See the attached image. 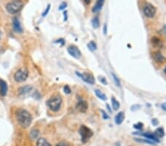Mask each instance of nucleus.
<instances>
[{
  "instance_id": "obj_1",
  "label": "nucleus",
  "mask_w": 166,
  "mask_h": 146,
  "mask_svg": "<svg viewBox=\"0 0 166 146\" xmlns=\"http://www.w3.org/2000/svg\"><path fill=\"white\" fill-rule=\"evenodd\" d=\"M16 118L17 122L24 129H27L31 125L33 117L27 110L19 109L16 111Z\"/></svg>"
},
{
  "instance_id": "obj_2",
  "label": "nucleus",
  "mask_w": 166,
  "mask_h": 146,
  "mask_svg": "<svg viewBox=\"0 0 166 146\" xmlns=\"http://www.w3.org/2000/svg\"><path fill=\"white\" fill-rule=\"evenodd\" d=\"M62 103V98L60 95H55L52 97L47 100V104L50 110L53 111H58L61 108Z\"/></svg>"
},
{
  "instance_id": "obj_3",
  "label": "nucleus",
  "mask_w": 166,
  "mask_h": 146,
  "mask_svg": "<svg viewBox=\"0 0 166 146\" xmlns=\"http://www.w3.org/2000/svg\"><path fill=\"white\" fill-rule=\"evenodd\" d=\"M23 6H24V3L21 1L16 0V1L9 2L6 5V10H8V13L14 14V13L19 12L23 8Z\"/></svg>"
},
{
  "instance_id": "obj_4",
  "label": "nucleus",
  "mask_w": 166,
  "mask_h": 146,
  "mask_svg": "<svg viewBox=\"0 0 166 146\" xmlns=\"http://www.w3.org/2000/svg\"><path fill=\"white\" fill-rule=\"evenodd\" d=\"M79 134L83 143H86L93 136V131L86 125H81L79 129Z\"/></svg>"
},
{
  "instance_id": "obj_5",
  "label": "nucleus",
  "mask_w": 166,
  "mask_h": 146,
  "mask_svg": "<svg viewBox=\"0 0 166 146\" xmlns=\"http://www.w3.org/2000/svg\"><path fill=\"white\" fill-rule=\"evenodd\" d=\"M28 77V71L26 69H19L14 74V79L16 82L21 83L27 80Z\"/></svg>"
},
{
  "instance_id": "obj_6",
  "label": "nucleus",
  "mask_w": 166,
  "mask_h": 146,
  "mask_svg": "<svg viewBox=\"0 0 166 146\" xmlns=\"http://www.w3.org/2000/svg\"><path fill=\"white\" fill-rule=\"evenodd\" d=\"M156 9L154 5H151V4H147L143 8V13L147 18L149 19H152L156 15Z\"/></svg>"
},
{
  "instance_id": "obj_7",
  "label": "nucleus",
  "mask_w": 166,
  "mask_h": 146,
  "mask_svg": "<svg viewBox=\"0 0 166 146\" xmlns=\"http://www.w3.org/2000/svg\"><path fill=\"white\" fill-rule=\"evenodd\" d=\"M76 74L77 75L81 77V78L84 80V82H86V84H90V85H94L95 83V80L94 76L92 75L91 73H87V72H84V73H81L80 74L79 72H76Z\"/></svg>"
},
{
  "instance_id": "obj_8",
  "label": "nucleus",
  "mask_w": 166,
  "mask_h": 146,
  "mask_svg": "<svg viewBox=\"0 0 166 146\" xmlns=\"http://www.w3.org/2000/svg\"><path fill=\"white\" fill-rule=\"evenodd\" d=\"M67 51L69 54L71 55L73 58H76V59H79L81 57V53L80 51L79 48L75 45H70L67 48Z\"/></svg>"
},
{
  "instance_id": "obj_9",
  "label": "nucleus",
  "mask_w": 166,
  "mask_h": 146,
  "mask_svg": "<svg viewBox=\"0 0 166 146\" xmlns=\"http://www.w3.org/2000/svg\"><path fill=\"white\" fill-rule=\"evenodd\" d=\"M33 91V86H21L19 89L18 94L19 96L24 97L30 94Z\"/></svg>"
},
{
  "instance_id": "obj_10",
  "label": "nucleus",
  "mask_w": 166,
  "mask_h": 146,
  "mask_svg": "<svg viewBox=\"0 0 166 146\" xmlns=\"http://www.w3.org/2000/svg\"><path fill=\"white\" fill-rule=\"evenodd\" d=\"M76 109L80 111V112L85 113L88 109V103L86 101L82 99H79L76 104Z\"/></svg>"
},
{
  "instance_id": "obj_11",
  "label": "nucleus",
  "mask_w": 166,
  "mask_h": 146,
  "mask_svg": "<svg viewBox=\"0 0 166 146\" xmlns=\"http://www.w3.org/2000/svg\"><path fill=\"white\" fill-rule=\"evenodd\" d=\"M13 30L16 33H21L23 32V28L21 25L19 20L18 18L14 17L13 19Z\"/></svg>"
},
{
  "instance_id": "obj_12",
  "label": "nucleus",
  "mask_w": 166,
  "mask_h": 146,
  "mask_svg": "<svg viewBox=\"0 0 166 146\" xmlns=\"http://www.w3.org/2000/svg\"><path fill=\"white\" fill-rule=\"evenodd\" d=\"M151 42L152 45L154 47H156V48L158 49H162L163 47V42L160 38L156 37V36H154L151 39Z\"/></svg>"
},
{
  "instance_id": "obj_13",
  "label": "nucleus",
  "mask_w": 166,
  "mask_h": 146,
  "mask_svg": "<svg viewBox=\"0 0 166 146\" xmlns=\"http://www.w3.org/2000/svg\"><path fill=\"white\" fill-rule=\"evenodd\" d=\"M8 93V84L5 80L0 79V95L2 97L6 96Z\"/></svg>"
},
{
  "instance_id": "obj_14",
  "label": "nucleus",
  "mask_w": 166,
  "mask_h": 146,
  "mask_svg": "<svg viewBox=\"0 0 166 146\" xmlns=\"http://www.w3.org/2000/svg\"><path fill=\"white\" fill-rule=\"evenodd\" d=\"M152 57H153L154 60L156 61V63H163L165 61V58L163 55L160 52L157 51V52H154L152 55Z\"/></svg>"
},
{
  "instance_id": "obj_15",
  "label": "nucleus",
  "mask_w": 166,
  "mask_h": 146,
  "mask_svg": "<svg viewBox=\"0 0 166 146\" xmlns=\"http://www.w3.org/2000/svg\"><path fill=\"white\" fill-rule=\"evenodd\" d=\"M104 2L105 0H97L95 6L92 8V12H93V13H98V12L100 11L102 9V8H103Z\"/></svg>"
},
{
  "instance_id": "obj_16",
  "label": "nucleus",
  "mask_w": 166,
  "mask_h": 146,
  "mask_svg": "<svg viewBox=\"0 0 166 146\" xmlns=\"http://www.w3.org/2000/svg\"><path fill=\"white\" fill-rule=\"evenodd\" d=\"M125 119V114L123 111H120V112L118 113L116 116H115V123L117 125H120L122 124V122H123Z\"/></svg>"
},
{
  "instance_id": "obj_17",
  "label": "nucleus",
  "mask_w": 166,
  "mask_h": 146,
  "mask_svg": "<svg viewBox=\"0 0 166 146\" xmlns=\"http://www.w3.org/2000/svg\"><path fill=\"white\" fill-rule=\"evenodd\" d=\"M142 136H145V138H147L148 140H151L152 142H154L156 143H159L160 142V140H159L158 137H156L154 134H142Z\"/></svg>"
},
{
  "instance_id": "obj_18",
  "label": "nucleus",
  "mask_w": 166,
  "mask_h": 146,
  "mask_svg": "<svg viewBox=\"0 0 166 146\" xmlns=\"http://www.w3.org/2000/svg\"><path fill=\"white\" fill-rule=\"evenodd\" d=\"M36 146H52L48 141L44 138H39L36 143Z\"/></svg>"
},
{
  "instance_id": "obj_19",
  "label": "nucleus",
  "mask_w": 166,
  "mask_h": 146,
  "mask_svg": "<svg viewBox=\"0 0 166 146\" xmlns=\"http://www.w3.org/2000/svg\"><path fill=\"white\" fill-rule=\"evenodd\" d=\"M95 95H96V96H97L98 98H100V100H106L107 99V95H105L103 92H102L100 90L95 89Z\"/></svg>"
},
{
  "instance_id": "obj_20",
  "label": "nucleus",
  "mask_w": 166,
  "mask_h": 146,
  "mask_svg": "<svg viewBox=\"0 0 166 146\" xmlns=\"http://www.w3.org/2000/svg\"><path fill=\"white\" fill-rule=\"evenodd\" d=\"M111 104H112V108L113 109L115 110V111H117V110H118L120 108V102L118 101V100H117L116 99H115V98H114V97H112L111 99Z\"/></svg>"
},
{
  "instance_id": "obj_21",
  "label": "nucleus",
  "mask_w": 166,
  "mask_h": 146,
  "mask_svg": "<svg viewBox=\"0 0 166 146\" xmlns=\"http://www.w3.org/2000/svg\"><path fill=\"white\" fill-rule=\"evenodd\" d=\"M39 134V131L36 129H33L30 131V137L31 140H36V139L38 138Z\"/></svg>"
},
{
  "instance_id": "obj_22",
  "label": "nucleus",
  "mask_w": 166,
  "mask_h": 146,
  "mask_svg": "<svg viewBox=\"0 0 166 146\" xmlns=\"http://www.w3.org/2000/svg\"><path fill=\"white\" fill-rule=\"evenodd\" d=\"M154 135L156 137H158V138L163 137L165 135V131L163 128H158V129H156L154 132Z\"/></svg>"
},
{
  "instance_id": "obj_23",
  "label": "nucleus",
  "mask_w": 166,
  "mask_h": 146,
  "mask_svg": "<svg viewBox=\"0 0 166 146\" xmlns=\"http://www.w3.org/2000/svg\"><path fill=\"white\" fill-rule=\"evenodd\" d=\"M111 77H112L113 80H114V82H115V85H116L118 87H121L120 80V79L118 78V76H117L114 73V72H111Z\"/></svg>"
},
{
  "instance_id": "obj_24",
  "label": "nucleus",
  "mask_w": 166,
  "mask_h": 146,
  "mask_svg": "<svg viewBox=\"0 0 166 146\" xmlns=\"http://www.w3.org/2000/svg\"><path fill=\"white\" fill-rule=\"evenodd\" d=\"M92 24L93 27L95 29H98L99 27H100V21H99V19L98 17H95L92 19Z\"/></svg>"
},
{
  "instance_id": "obj_25",
  "label": "nucleus",
  "mask_w": 166,
  "mask_h": 146,
  "mask_svg": "<svg viewBox=\"0 0 166 146\" xmlns=\"http://www.w3.org/2000/svg\"><path fill=\"white\" fill-rule=\"evenodd\" d=\"M87 47H88V48H89L91 51H95V50H97V45H96V43H95V42H93V41L89 42V43L87 44Z\"/></svg>"
},
{
  "instance_id": "obj_26",
  "label": "nucleus",
  "mask_w": 166,
  "mask_h": 146,
  "mask_svg": "<svg viewBox=\"0 0 166 146\" xmlns=\"http://www.w3.org/2000/svg\"><path fill=\"white\" fill-rule=\"evenodd\" d=\"M136 142H138V143H146V144H150V145H154L155 143L154 142H152L149 140H143V139H134Z\"/></svg>"
},
{
  "instance_id": "obj_27",
  "label": "nucleus",
  "mask_w": 166,
  "mask_h": 146,
  "mask_svg": "<svg viewBox=\"0 0 166 146\" xmlns=\"http://www.w3.org/2000/svg\"><path fill=\"white\" fill-rule=\"evenodd\" d=\"M98 78H99V80H100V83H102V84H103V85H107V84H108V82H107V79L105 78L104 77H103V76H99Z\"/></svg>"
},
{
  "instance_id": "obj_28",
  "label": "nucleus",
  "mask_w": 166,
  "mask_h": 146,
  "mask_svg": "<svg viewBox=\"0 0 166 146\" xmlns=\"http://www.w3.org/2000/svg\"><path fill=\"white\" fill-rule=\"evenodd\" d=\"M64 92L65 94H67V95H69V94L71 93V89L69 88V86L66 85L64 87Z\"/></svg>"
},
{
  "instance_id": "obj_29",
  "label": "nucleus",
  "mask_w": 166,
  "mask_h": 146,
  "mask_svg": "<svg viewBox=\"0 0 166 146\" xmlns=\"http://www.w3.org/2000/svg\"><path fill=\"white\" fill-rule=\"evenodd\" d=\"M142 127H143V124H142V122H138V123L134 125V129H138V130H140V129H142Z\"/></svg>"
},
{
  "instance_id": "obj_30",
  "label": "nucleus",
  "mask_w": 166,
  "mask_h": 146,
  "mask_svg": "<svg viewBox=\"0 0 166 146\" xmlns=\"http://www.w3.org/2000/svg\"><path fill=\"white\" fill-rule=\"evenodd\" d=\"M101 112H102V116H103V119H104V120H108L109 118V117L108 114H107V113L105 112L104 111L101 110Z\"/></svg>"
},
{
  "instance_id": "obj_31",
  "label": "nucleus",
  "mask_w": 166,
  "mask_h": 146,
  "mask_svg": "<svg viewBox=\"0 0 166 146\" xmlns=\"http://www.w3.org/2000/svg\"><path fill=\"white\" fill-rule=\"evenodd\" d=\"M66 6H67V4H66V2H63V3L59 6V10H64V9H65V8H66Z\"/></svg>"
},
{
  "instance_id": "obj_32",
  "label": "nucleus",
  "mask_w": 166,
  "mask_h": 146,
  "mask_svg": "<svg viewBox=\"0 0 166 146\" xmlns=\"http://www.w3.org/2000/svg\"><path fill=\"white\" fill-rule=\"evenodd\" d=\"M56 146H69V145L66 142H61V143H58Z\"/></svg>"
},
{
  "instance_id": "obj_33",
  "label": "nucleus",
  "mask_w": 166,
  "mask_h": 146,
  "mask_svg": "<svg viewBox=\"0 0 166 146\" xmlns=\"http://www.w3.org/2000/svg\"><path fill=\"white\" fill-rule=\"evenodd\" d=\"M50 5H49L48 7H47V9H46V10H45V11H44L43 13L42 16H47V14L49 13V11H50Z\"/></svg>"
},
{
  "instance_id": "obj_34",
  "label": "nucleus",
  "mask_w": 166,
  "mask_h": 146,
  "mask_svg": "<svg viewBox=\"0 0 166 146\" xmlns=\"http://www.w3.org/2000/svg\"><path fill=\"white\" fill-rule=\"evenodd\" d=\"M107 25L105 24L104 26H103V34H104V35H107Z\"/></svg>"
},
{
  "instance_id": "obj_35",
  "label": "nucleus",
  "mask_w": 166,
  "mask_h": 146,
  "mask_svg": "<svg viewBox=\"0 0 166 146\" xmlns=\"http://www.w3.org/2000/svg\"><path fill=\"white\" fill-rule=\"evenodd\" d=\"M152 124H153L154 125H158V121H157V120L156 119H153L151 121Z\"/></svg>"
},
{
  "instance_id": "obj_36",
  "label": "nucleus",
  "mask_w": 166,
  "mask_h": 146,
  "mask_svg": "<svg viewBox=\"0 0 166 146\" xmlns=\"http://www.w3.org/2000/svg\"><path fill=\"white\" fill-rule=\"evenodd\" d=\"M161 107L164 111H166V103H164L163 104H162Z\"/></svg>"
},
{
  "instance_id": "obj_37",
  "label": "nucleus",
  "mask_w": 166,
  "mask_h": 146,
  "mask_svg": "<svg viewBox=\"0 0 166 146\" xmlns=\"http://www.w3.org/2000/svg\"><path fill=\"white\" fill-rule=\"evenodd\" d=\"M59 42V43H62V45L64 44V41L63 39H60V40L56 41V42Z\"/></svg>"
},
{
  "instance_id": "obj_38",
  "label": "nucleus",
  "mask_w": 166,
  "mask_h": 146,
  "mask_svg": "<svg viewBox=\"0 0 166 146\" xmlns=\"http://www.w3.org/2000/svg\"><path fill=\"white\" fill-rule=\"evenodd\" d=\"M66 11H65L64 13V21H66L67 20V15H66Z\"/></svg>"
},
{
  "instance_id": "obj_39",
  "label": "nucleus",
  "mask_w": 166,
  "mask_h": 146,
  "mask_svg": "<svg viewBox=\"0 0 166 146\" xmlns=\"http://www.w3.org/2000/svg\"><path fill=\"white\" fill-rule=\"evenodd\" d=\"M84 2H85V4H86V5H89L91 0H84Z\"/></svg>"
},
{
  "instance_id": "obj_40",
  "label": "nucleus",
  "mask_w": 166,
  "mask_h": 146,
  "mask_svg": "<svg viewBox=\"0 0 166 146\" xmlns=\"http://www.w3.org/2000/svg\"><path fill=\"white\" fill-rule=\"evenodd\" d=\"M163 32H164V35H165L166 37V26H165V27H163Z\"/></svg>"
},
{
  "instance_id": "obj_41",
  "label": "nucleus",
  "mask_w": 166,
  "mask_h": 146,
  "mask_svg": "<svg viewBox=\"0 0 166 146\" xmlns=\"http://www.w3.org/2000/svg\"><path fill=\"white\" fill-rule=\"evenodd\" d=\"M164 72H165V74H166V67L165 68V69H164Z\"/></svg>"
},
{
  "instance_id": "obj_42",
  "label": "nucleus",
  "mask_w": 166,
  "mask_h": 146,
  "mask_svg": "<svg viewBox=\"0 0 166 146\" xmlns=\"http://www.w3.org/2000/svg\"><path fill=\"white\" fill-rule=\"evenodd\" d=\"M1 37H2V33L0 32V39H1Z\"/></svg>"
}]
</instances>
